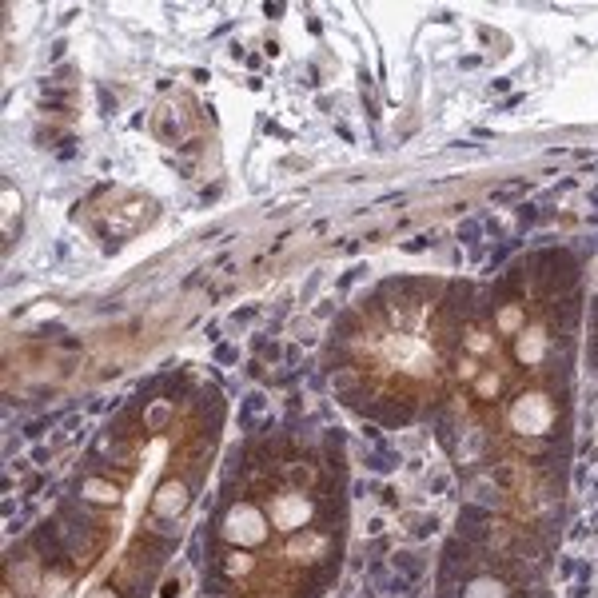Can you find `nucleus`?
<instances>
[{
	"instance_id": "1",
	"label": "nucleus",
	"mask_w": 598,
	"mask_h": 598,
	"mask_svg": "<svg viewBox=\"0 0 598 598\" xmlns=\"http://www.w3.org/2000/svg\"><path fill=\"white\" fill-rule=\"evenodd\" d=\"M224 535H228V543L256 547V543L268 535V523H264V515H260L256 507L240 503V507H232V515L224 519Z\"/></svg>"
},
{
	"instance_id": "2",
	"label": "nucleus",
	"mask_w": 598,
	"mask_h": 598,
	"mask_svg": "<svg viewBox=\"0 0 598 598\" xmlns=\"http://www.w3.org/2000/svg\"><path fill=\"white\" fill-rule=\"evenodd\" d=\"M100 598H108V595H100Z\"/></svg>"
}]
</instances>
